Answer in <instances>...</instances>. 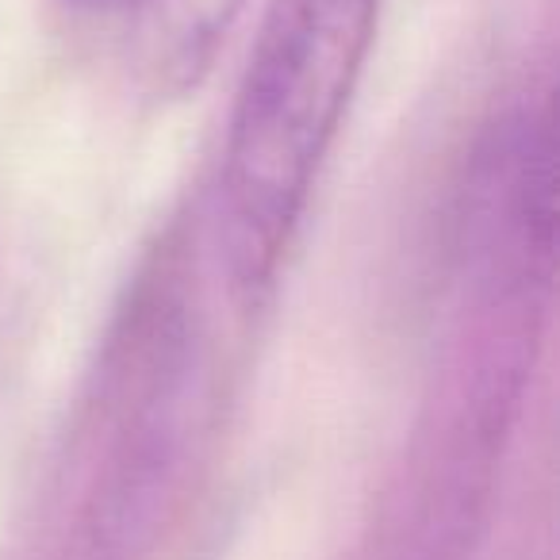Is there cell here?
<instances>
[{
    "label": "cell",
    "instance_id": "cell-1",
    "mask_svg": "<svg viewBox=\"0 0 560 560\" xmlns=\"http://www.w3.org/2000/svg\"><path fill=\"white\" fill-rule=\"evenodd\" d=\"M384 0H265L226 124L219 234L231 284L261 304L373 55Z\"/></svg>",
    "mask_w": 560,
    "mask_h": 560
},
{
    "label": "cell",
    "instance_id": "cell-2",
    "mask_svg": "<svg viewBox=\"0 0 560 560\" xmlns=\"http://www.w3.org/2000/svg\"><path fill=\"white\" fill-rule=\"evenodd\" d=\"M150 50L154 70L177 85L196 81L215 43L238 16L242 0H150Z\"/></svg>",
    "mask_w": 560,
    "mask_h": 560
},
{
    "label": "cell",
    "instance_id": "cell-3",
    "mask_svg": "<svg viewBox=\"0 0 560 560\" xmlns=\"http://www.w3.org/2000/svg\"><path fill=\"white\" fill-rule=\"evenodd\" d=\"M66 4H73V9H104L112 0H66Z\"/></svg>",
    "mask_w": 560,
    "mask_h": 560
}]
</instances>
